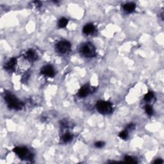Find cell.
I'll list each match as a JSON object with an SVG mask.
<instances>
[{
  "label": "cell",
  "instance_id": "cell-17",
  "mask_svg": "<svg viewBox=\"0 0 164 164\" xmlns=\"http://www.w3.org/2000/svg\"><path fill=\"white\" fill-rule=\"evenodd\" d=\"M119 136L120 138H121L122 139H126L128 137V132L126 130L121 131L119 135Z\"/></svg>",
  "mask_w": 164,
  "mask_h": 164
},
{
  "label": "cell",
  "instance_id": "cell-20",
  "mask_svg": "<svg viewBox=\"0 0 164 164\" xmlns=\"http://www.w3.org/2000/svg\"><path fill=\"white\" fill-rule=\"evenodd\" d=\"M163 160L162 159H160V158H158V159L154 161L155 163H163Z\"/></svg>",
  "mask_w": 164,
  "mask_h": 164
},
{
  "label": "cell",
  "instance_id": "cell-13",
  "mask_svg": "<svg viewBox=\"0 0 164 164\" xmlns=\"http://www.w3.org/2000/svg\"><path fill=\"white\" fill-rule=\"evenodd\" d=\"M73 139V135H71L70 133H66L62 137V140L64 142H69Z\"/></svg>",
  "mask_w": 164,
  "mask_h": 164
},
{
  "label": "cell",
  "instance_id": "cell-11",
  "mask_svg": "<svg viewBox=\"0 0 164 164\" xmlns=\"http://www.w3.org/2000/svg\"><path fill=\"white\" fill-rule=\"evenodd\" d=\"M89 92H90L89 87H88V85H85L83 87H82L80 89V91L78 92V95L79 96L81 97H86L87 95L89 94Z\"/></svg>",
  "mask_w": 164,
  "mask_h": 164
},
{
  "label": "cell",
  "instance_id": "cell-10",
  "mask_svg": "<svg viewBox=\"0 0 164 164\" xmlns=\"http://www.w3.org/2000/svg\"><path fill=\"white\" fill-rule=\"evenodd\" d=\"M15 64H16V59L15 58H12L5 65V68L8 71H12L14 69Z\"/></svg>",
  "mask_w": 164,
  "mask_h": 164
},
{
  "label": "cell",
  "instance_id": "cell-19",
  "mask_svg": "<svg viewBox=\"0 0 164 164\" xmlns=\"http://www.w3.org/2000/svg\"><path fill=\"white\" fill-rule=\"evenodd\" d=\"M135 128V124H129V125L127 126L126 127V128H128V129H133Z\"/></svg>",
  "mask_w": 164,
  "mask_h": 164
},
{
  "label": "cell",
  "instance_id": "cell-14",
  "mask_svg": "<svg viewBox=\"0 0 164 164\" xmlns=\"http://www.w3.org/2000/svg\"><path fill=\"white\" fill-rule=\"evenodd\" d=\"M153 97H154V94H153L152 92L149 91V92H148L145 95L144 100H145V101L149 102L153 98Z\"/></svg>",
  "mask_w": 164,
  "mask_h": 164
},
{
  "label": "cell",
  "instance_id": "cell-2",
  "mask_svg": "<svg viewBox=\"0 0 164 164\" xmlns=\"http://www.w3.org/2000/svg\"><path fill=\"white\" fill-rule=\"evenodd\" d=\"M96 109L98 112L103 115L109 114L113 111L112 105L109 101H97L96 105Z\"/></svg>",
  "mask_w": 164,
  "mask_h": 164
},
{
  "label": "cell",
  "instance_id": "cell-3",
  "mask_svg": "<svg viewBox=\"0 0 164 164\" xmlns=\"http://www.w3.org/2000/svg\"><path fill=\"white\" fill-rule=\"evenodd\" d=\"M81 52L85 57L88 58L94 57L96 55V48L91 42H88V43L83 45L81 49Z\"/></svg>",
  "mask_w": 164,
  "mask_h": 164
},
{
  "label": "cell",
  "instance_id": "cell-18",
  "mask_svg": "<svg viewBox=\"0 0 164 164\" xmlns=\"http://www.w3.org/2000/svg\"><path fill=\"white\" fill-rule=\"evenodd\" d=\"M104 145H105L104 142H101V141L97 142H96V143H95V146H96V147H97V148H101V147H102Z\"/></svg>",
  "mask_w": 164,
  "mask_h": 164
},
{
  "label": "cell",
  "instance_id": "cell-7",
  "mask_svg": "<svg viewBox=\"0 0 164 164\" xmlns=\"http://www.w3.org/2000/svg\"><path fill=\"white\" fill-rule=\"evenodd\" d=\"M25 58L30 61H35L37 59V55L36 52L33 49H29L28 51L26 53Z\"/></svg>",
  "mask_w": 164,
  "mask_h": 164
},
{
  "label": "cell",
  "instance_id": "cell-12",
  "mask_svg": "<svg viewBox=\"0 0 164 164\" xmlns=\"http://www.w3.org/2000/svg\"><path fill=\"white\" fill-rule=\"evenodd\" d=\"M68 24V20L65 17H62L60 19L59 21V23H58V25H59V27L60 28H65L66 26Z\"/></svg>",
  "mask_w": 164,
  "mask_h": 164
},
{
  "label": "cell",
  "instance_id": "cell-4",
  "mask_svg": "<svg viewBox=\"0 0 164 164\" xmlns=\"http://www.w3.org/2000/svg\"><path fill=\"white\" fill-rule=\"evenodd\" d=\"M14 152L21 159L31 160L33 159V155L29 152L28 149L25 147H16L14 149Z\"/></svg>",
  "mask_w": 164,
  "mask_h": 164
},
{
  "label": "cell",
  "instance_id": "cell-6",
  "mask_svg": "<svg viewBox=\"0 0 164 164\" xmlns=\"http://www.w3.org/2000/svg\"><path fill=\"white\" fill-rule=\"evenodd\" d=\"M41 73L42 74V75H44L46 76H48V77H50V78L53 77L55 75L53 67L51 65H49L44 66V67L41 69Z\"/></svg>",
  "mask_w": 164,
  "mask_h": 164
},
{
  "label": "cell",
  "instance_id": "cell-16",
  "mask_svg": "<svg viewBox=\"0 0 164 164\" xmlns=\"http://www.w3.org/2000/svg\"><path fill=\"white\" fill-rule=\"evenodd\" d=\"M124 160H125V162L127 163H137V161L134 158L130 157V156H126L124 157Z\"/></svg>",
  "mask_w": 164,
  "mask_h": 164
},
{
  "label": "cell",
  "instance_id": "cell-1",
  "mask_svg": "<svg viewBox=\"0 0 164 164\" xmlns=\"http://www.w3.org/2000/svg\"><path fill=\"white\" fill-rule=\"evenodd\" d=\"M5 100L9 108L11 109L21 110L23 107L22 102L19 101L16 97L9 92H6L5 94Z\"/></svg>",
  "mask_w": 164,
  "mask_h": 164
},
{
  "label": "cell",
  "instance_id": "cell-5",
  "mask_svg": "<svg viewBox=\"0 0 164 164\" xmlns=\"http://www.w3.org/2000/svg\"><path fill=\"white\" fill-rule=\"evenodd\" d=\"M56 49L57 51L62 54H65L70 51L71 49V43L67 41H61L57 44Z\"/></svg>",
  "mask_w": 164,
  "mask_h": 164
},
{
  "label": "cell",
  "instance_id": "cell-8",
  "mask_svg": "<svg viewBox=\"0 0 164 164\" xmlns=\"http://www.w3.org/2000/svg\"><path fill=\"white\" fill-rule=\"evenodd\" d=\"M136 5L134 3H128L123 5V10L124 11L129 14V13L133 12L135 10Z\"/></svg>",
  "mask_w": 164,
  "mask_h": 164
},
{
  "label": "cell",
  "instance_id": "cell-15",
  "mask_svg": "<svg viewBox=\"0 0 164 164\" xmlns=\"http://www.w3.org/2000/svg\"><path fill=\"white\" fill-rule=\"evenodd\" d=\"M145 112L147 113V115H152L153 114V108L151 105H147L145 107Z\"/></svg>",
  "mask_w": 164,
  "mask_h": 164
},
{
  "label": "cell",
  "instance_id": "cell-9",
  "mask_svg": "<svg viewBox=\"0 0 164 164\" xmlns=\"http://www.w3.org/2000/svg\"><path fill=\"white\" fill-rule=\"evenodd\" d=\"M94 31H95V26L93 24L91 23L87 24V25L85 26L83 28V32L85 34H87V35H89V34L93 33Z\"/></svg>",
  "mask_w": 164,
  "mask_h": 164
}]
</instances>
